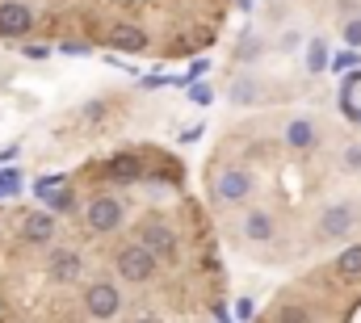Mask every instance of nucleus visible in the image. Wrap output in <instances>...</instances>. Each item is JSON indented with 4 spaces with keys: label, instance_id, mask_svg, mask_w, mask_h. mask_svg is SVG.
Segmentation results:
<instances>
[{
    "label": "nucleus",
    "instance_id": "obj_1",
    "mask_svg": "<svg viewBox=\"0 0 361 323\" xmlns=\"http://www.w3.org/2000/svg\"><path fill=\"white\" fill-rule=\"evenodd\" d=\"M156 252H147L143 243H126L122 252H118V273H122V281H147L152 273H156Z\"/></svg>",
    "mask_w": 361,
    "mask_h": 323
},
{
    "label": "nucleus",
    "instance_id": "obj_2",
    "mask_svg": "<svg viewBox=\"0 0 361 323\" xmlns=\"http://www.w3.org/2000/svg\"><path fill=\"white\" fill-rule=\"evenodd\" d=\"M85 307H89L92 319H114L122 311V294L109 281H97V286H89V294H85Z\"/></svg>",
    "mask_w": 361,
    "mask_h": 323
},
{
    "label": "nucleus",
    "instance_id": "obj_3",
    "mask_svg": "<svg viewBox=\"0 0 361 323\" xmlns=\"http://www.w3.org/2000/svg\"><path fill=\"white\" fill-rule=\"evenodd\" d=\"M248 189H252V181H248V172H240V168H223V172H219V181H214V197H219V202H227V206L244 202V197H248Z\"/></svg>",
    "mask_w": 361,
    "mask_h": 323
},
{
    "label": "nucleus",
    "instance_id": "obj_4",
    "mask_svg": "<svg viewBox=\"0 0 361 323\" xmlns=\"http://www.w3.org/2000/svg\"><path fill=\"white\" fill-rule=\"evenodd\" d=\"M122 223V206L114 197H92L89 202V227L92 231H118Z\"/></svg>",
    "mask_w": 361,
    "mask_h": 323
},
{
    "label": "nucleus",
    "instance_id": "obj_5",
    "mask_svg": "<svg viewBox=\"0 0 361 323\" xmlns=\"http://www.w3.org/2000/svg\"><path fill=\"white\" fill-rule=\"evenodd\" d=\"M25 30H30V8L25 4H13V0L0 4V34L4 38H21Z\"/></svg>",
    "mask_w": 361,
    "mask_h": 323
},
{
    "label": "nucleus",
    "instance_id": "obj_6",
    "mask_svg": "<svg viewBox=\"0 0 361 323\" xmlns=\"http://www.w3.org/2000/svg\"><path fill=\"white\" fill-rule=\"evenodd\" d=\"M80 273H85L80 252H51V277L55 281H80Z\"/></svg>",
    "mask_w": 361,
    "mask_h": 323
},
{
    "label": "nucleus",
    "instance_id": "obj_7",
    "mask_svg": "<svg viewBox=\"0 0 361 323\" xmlns=\"http://www.w3.org/2000/svg\"><path fill=\"white\" fill-rule=\"evenodd\" d=\"M139 243H143L147 252H156V256H173V252H177V240H173V231H169V227H160V223L143 227V231H139Z\"/></svg>",
    "mask_w": 361,
    "mask_h": 323
},
{
    "label": "nucleus",
    "instance_id": "obj_8",
    "mask_svg": "<svg viewBox=\"0 0 361 323\" xmlns=\"http://www.w3.org/2000/svg\"><path fill=\"white\" fill-rule=\"evenodd\" d=\"M21 236H25L30 243H47L51 236H55V219H51L47 210H34V214L21 219Z\"/></svg>",
    "mask_w": 361,
    "mask_h": 323
},
{
    "label": "nucleus",
    "instance_id": "obj_9",
    "mask_svg": "<svg viewBox=\"0 0 361 323\" xmlns=\"http://www.w3.org/2000/svg\"><path fill=\"white\" fill-rule=\"evenodd\" d=\"M349 227H353V210H349V206H332V210H324V219H319V231H324L328 240L349 236Z\"/></svg>",
    "mask_w": 361,
    "mask_h": 323
},
{
    "label": "nucleus",
    "instance_id": "obj_10",
    "mask_svg": "<svg viewBox=\"0 0 361 323\" xmlns=\"http://www.w3.org/2000/svg\"><path fill=\"white\" fill-rule=\"evenodd\" d=\"M244 236L252 243H269L273 240V214H265V210H252L248 219H244Z\"/></svg>",
    "mask_w": 361,
    "mask_h": 323
},
{
    "label": "nucleus",
    "instance_id": "obj_11",
    "mask_svg": "<svg viewBox=\"0 0 361 323\" xmlns=\"http://www.w3.org/2000/svg\"><path fill=\"white\" fill-rule=\"evenodd\" d=\"M109 42H114V51H143V47H147V34L135 30V25H118V30L109 34Z\"/></svg>",
    "mask_w": 361,
    "mask_h": 323
},
{
    "label": "nucleus",
    "instance_id": "obj_12",
    "mask_svg": "<svg viewBox=\"0 0 361 323\" xmlns=\"http://www.w3.org/2000/svg\"><path fill=\"white\" fill-rule=\"evenodd\" d=\"M286 143H290V147H311V143H315V126H311L307 118H294V122L286 126Z\"/></svg>",
    "mask_w": 361,
    "mask_h": 323
},
{
    "label": "nucleus",
    "instance_id": "obj_13",
    "mask_svg": "<svg viewBox=\"0 0 361 323\" xmlns=\"http://www.w3.org/2000/svg\"><path fill=\"white\" fill-rule=\"evenodd\" d=\"M336 273H341V277H361V243H353V248H345V252H341Z\"/></svg>",
    "mask_w": 361,
    "mask_h": 323
},
{
    "label": "nucleus",
    "instance_id": "obj_14",
    "mask_svg": "<svg viewBox=\"0 0 361 323\" xmlns=\"http://www.w3.org/2000/svg\"><path fill=\"white\" fill-rule=\"evenodd\" d=\"M105 176H109V181H135V176H139V164L130 160V156H118V160H109Z\"/></svg>",
    "mask_w": 361,
    "mask_h": 323
},
{
    "label": "nucleus",
    "instance_id": "obj_15",
    "mask_svg": "<svg viewBox=\"0 0 361 323\" xmlns=\"http://www.w3.org/2000/svg\"><path fill=\"white\" fill-rule=\"evenodd\" d=\"M307 68H311V72L328 68V51H324V42H311V47H307Z\"/></svg>",
    "mask_w": 361,
    "mask_h": 323
},
{
    "label": "nucleus",
    "instance_id": "obj_16",
    "mask_svg": "<svg viewBox=\"0 0 361 323\" xmlns=\"http://www.w3.org/2000/svg\"><path fill=\"white\" fill-rule=\"evenodd\" d=\"M273 323H311V315H307L302 307H281V311L273 315Z\"/></svg>",
    "mask_w": 361,
    "mask_h": 323
},
{
    "label": "nucleus",
    "instance_id": "obj_17",
    "mask_svg": "<svg viewBox=\"0 0 361 323\" xmlns=\"http://www.w3.org/2000/svg\"><path fill=\"white\" fill-rule=\"evenodd\" d=\"M42 197H47L51 210H68V206H72V193H68V189H51V193H42Z\"/></svg>",
    "mask_w": 361,
    "mask_h": 323
},
{
    "label": "nucleus",
    "instance_id": "obj_18",
    "mask_svg": "<svg viewBox=\"0 0 361 323\" xmlns=\"http://www.w3.org/2000/svg\"><path fill=\"white\" fill-rule=\"evenodd\" d=\"M231 97H235V101H252V97H257V84H252V80H235Z\"/></svg>",
    "mask_w": 361,
    "mask_h": 323
},
{
    "label": "nucleus",
    "instance_id": "obj_19",
    "mask_svg": "<svg viewBox=\"0 0 361 323\" xmlns=\"http://www.w3.org/2000/svg\"><path fill=\"white\" fill-rule=\"evenodd\" d=\"M345 38H349V47H361V21H349L345 25Z\"/></svg>",
    "mask_w": 361,
    "mask_h": 323
},
{
    "label": "nucleus",
    "instance_id": "obj_20",
    "mask_svg": "<svg viewBox=\"0 0 361 323\" xmlns=\"http://www.w3.org/2000/svg\"><path fill=\"white\" fill-rule=\"evenodd\" d=\"M345 164H349L353 172H361V147H353V152H345Z\"/></svg>",
    "mask_w": 361,
    "mask_h": 323
},
{
    "label": "nucleus",
    "instance_id": "obj_21",
    "mask_svg": "<svg viewBox=\"0 0 361 323\" xmlns=\"http://www.w3.org/2000/svg\"><path fill=\"white\" fill-rule=\"evenodd\" d=\"M357 63V55L353 51H345V55H336V68H353Z\"/></svg>",
    "mask_w": 361,
    "mask_h": 323
},
{
    "label": "nucleus",
    "instance_id": "obj_22",
    "mask_svg": "<svg viewBox=\"0 0 361 323\" xmlns=\"http://www.w3.org/2000/svg\"><path fill=\"white\" fill-rule=\"evenodd\" d=\"M193 101H197V105H206V101H210V88H206V84H197V88H193Z\"/></svg>",
    "mask_w": 361,
    "mask_h": 323
},
{
    "label": "nucleus",
    "instance_id": "obj_23",
    "mask_svg": "<svg viewBox=\"0 0 361 323\" xmlns=\"http://www.w3.org/2000/svg\"><path fill=\"white\" fill-rule=\"evenodd\" d=\"M101 114H105V105H89V109H85V118H89V122H97Z\"/></svg>",
    "mask_w": 361,
    "mask_h": 323
},
{
    "label": "nucleus",
    "instance_id": "obj_24",
    "mask_svg": "<svg viewBox=\"0 0 361 323\" xmlns=\"http://www.w3.org/2000/svg\"><path fill=\"white\" fill-rule=\"evenodd\" d=\"M139 323H160V319H139Z\"/></svg>",
    "mask_w": 361,
    "mask_h": 323
}]
</instances>
